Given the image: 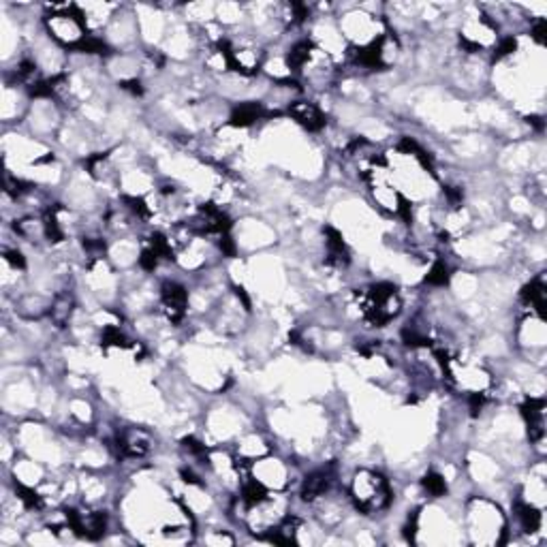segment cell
<instances>
[{"mask_svg":"<svg viewBox=\"0 0 547 547\" xmlns=\"http://www.w3.org/2000/svg\"><path fill=\"white\" fill-rule=\"evenodd\" d=\"M351 498L361 513H375L389 505L391 490L381 475L372 470H359L351 484Z\"/></svg>","mask_w":547,"mask_h":547,"instance_id":"obj_1","label":"cell"},{"mask_svg":"<svg viewBox=\"0 0 547 547\" xmlns=\"http://www.w3.org/2000/svg\"><path fill=\"white\" fill-rule=\"evenodd\" d=\"M161 301L163 310L171 323H180L186 315V304H188V293L182 284L167 280L161 287Z\"/></svg>","mask_w":547,"mask_h":547,"instance_id":"obj_2","label":"cell"},{"mask_svg":"<svg viewBox=\"0 0 547 547\" xmlns=\"http://www.w3.org/2000/svg\"><path fill=\"white\" fill-rule=\"evenodd\" d=\"M336 481V470L334 466H327V468H321V470H315L312 475H308L304 479V486H301V498L306 502H312L321 496H325L330 492L332 484Z\"/></svg>","mask_w":547,"mask_h":547,"instance_id":"obj_3","label":"cell"},{"mask_svg":"<svg viewBox=\"0 0 547 547\" xmlns=\"http://www.w3.org/2000/svg\"><path fill=\"white\" fill-rule=\"evenodd\" d=\"M289 116L308 130H321L325 126L323 112L310 101H293L289 107Z\"/></svg>","mask_w":547,"mask_h":547,"instance_id":"obj_4","label":"cell"},{"mask_svg":"<svg viewBox=\"0 0 547 547\" xmlns=\"http://www.w3.org/2000/svg\"><path fill=\"white\" fill-rule=\"evenodd\" d=\"M73 308H75V299L69 291H62L56 295V299L50 304V319L54 321V325L58 327H64L69 321H71V315H73Z\"/></svg>","mask_w":547,"mask_h":547,"instance_id":"obj_5","label":"cell"},{"mask_svg":"<svg viewBox=\"0 0 547 547\" xmlns=\"http://www.w3.org/2000/svg\"><path fill=\"white\" fill-rule=\"evenodd\" d=\"M261 114H263V107H261L259 103H242L239 107L233 109L231 124L233 126H250L261 118Z\"/></svg>","mask_w":547,"mask_h":547,"instance_id":"obj_6","label":"cell"},{"mask_svg":"<svg viewBox=\"0 0 547 547\" xmlns=\"http://www.w3.org/2000/svg\"><path fill=\"white\" fill-rule=\"evenodd\" d=\"M515 515L526 533H537L541 526V511L530 505H515Z\"/></svg>","mask_w":547,"mask_h":547,"instance_id":"obj_7","label":"cell"},{"mask_svg":"<svg viewBox=\"0 0 547 547\" xmlns=\"http://www.w3.org/2000/svg\"><path fill=\"white\" fill-rule=\"evenodd\" d=\"M426 282L432 284V287H445L449 282V268L445 266V261H436L426 276Z\"/></svg>","mask_w":547,"mask_h":547,"instance_id":"obj_8","label":"cell"},{"mask_svg":"<svg viewBox=\"0 0 547 547\" xmlns=\"http://www.w3.org/2000/svg\"><path fill=\"white\" fill-rule=\"evenodd\" d=\"M424 488L432 494V496H443L447 492V484L441 475L436 473H428L426 479H424Z\"/></svg>","mask_w":547,"mask_h":547,"instance_id":"obj_9","label":"cell"},{"mask_svg":"<svg viewBox=\"0 0 547 547\" xmlns=\"http://www.w3.org/2000/svg\"><path fill=\"white\" fill-rule=\"evenodd\" d=\"M5 259H7V263H9L11 268H15V270H24V266H26V259H24V255H21L17 248L5 250Z\"/></svg>","mask_w":547,"mask_h":547,"instance_id":"obj_10","label":"cell"},{"mask_svg":"<svg viewBox=\"0 0 547 547\" xmlns=\"http://www.w3.org/2000/svg\"><path fill=\"white\" fill-rule=\"evenodd\" d=\"M530 37L539 43V46H543L545 43V19H537L535 24L530 26Z\"/></svg>","mask_w":547,"mask_h":547,"instance_id":"obj_11","label":"cell"}]
</instances>
